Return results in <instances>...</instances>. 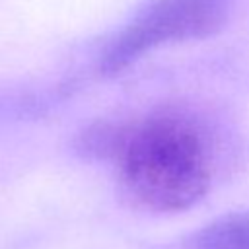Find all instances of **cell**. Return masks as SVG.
<instances>
[{
	"mask_svg": "<svg viewBox=\"0 0 249 249\" xmlns=\"http://www.w3.org/2000/svg\"><path fill=\"white\" fill-rule=\"evenodd\" d=\"M222 142L218 126L200 113L161 109L138 121H117L109 161L136 204L152 212H181L210 191Z\"/></svg>",
	"mask_w": 249,
	"mask_h": 249,
	"instance_id": "cell-1",
	"label": "cell"
},
{
	"mask_svg": "<svg viewBox=\"0 0 249 249\" xmlns=\"http://www.w3.org/2000/svg\"><path fill=\"white\" fill-rule=\"evenodd\" d=\"M233 10L235 0H140L105 37L95 70L113 76L160 47L212 37L228 25Z\"/></svg>",
	"mask_w": 249,
	"mask_h": 249,
	"instance_id": "cell-2",
	"label": "cell"
},
{
	"mask_svg": "<svg viewBox=\"0 0 249 249\" xmlns=\"http://www.w3.org/2000/svg\"><path fill=\"white\" fill-rule=\"evenodd\" d=\"M191 249H249V210L214 218L191 237Z\"/></svg>",
	"mask_w": 249,
	"mask_h": 249,
	"instance_id": "cell-3",
	"label": "cell"
}]
</instances>
